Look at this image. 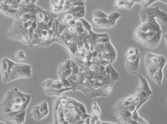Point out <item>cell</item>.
Segmentation results:
<instances>
[{"label": "cell", "mask_w": 167, "mask_h": 124, "mask_svg": "<svg viewBox=\"0 0 167 124\" xmlns=\"http://www.w3.org/2000/svg\"><path fill=\"white\" fill-rule=\"evenodd\" d=\"M45 13L46 12H44L43 11H38L36 12V21L38 23H42L44 22Z\"/></svg>", "instance_id": "17"}, {"label": "cell", "mask_w": 167, "mask_h": 124, "mask_svg": "<svg viewBox=\"0 0 167 124\" xmlns=\"http://www.w3.org/2000/svg\"><path fill=\"white\" fill-rule=\"evenodd\" d=\"M7 121L13 124H23L24 123L26 117V110L18 112H11L2 115Z\"/></svg>", "instance_id": "5"}, {"label": "cell", "mask_w": 167, "mask_h": 124, "mask_svg": "<svg viewBox=\"0 0 167 124\" xmlns=\"http://www.w3.org/2000/svg\"><path fill=\"white\" fill-rule=\"evenodd\" d=\"M131 119L135 121L137 124H149L147 121L144 119L140 117L137 113V110H135V111L132 112Z\"/></svg>", "instance_id": "12"}, {"label": "cell", "mask_w": 167, "mask_h": 124, "mask_svg": "<svg viewBox=\"0 0 167 124\" xmlns=\"http://www.w3.org/2000/svg\"><path fill=\"white\" fill-rule=\"evenodd\" d=\"M79 20L81 21V22L83 24V27L87 30L88 31V32H89V31L92 30V29H91V26L89 24V23L88 22L86 21V20L84 19L83 18H80Z\"/></svg>", "instance_id": "20"}, {"label": "cell", "mask_w": 167, "mask_h": 124, "mask_svg": "<svg viewBox=\"0 0 167 124\" xmlns=\"http://www.w3.org/2000/svg\"><path fill=\"white\" fill-rule=\"evenodd\" d=\"M116 123H108V122H102V124H116Z\"/></svg>", "instance_id": "32"}, {"label": "cell", "mask_w": 167, "mask_h": 124, "mask_svg": "<svg viewBox=\"0 0 167 124\" xmlns=\"http://www.w3.org/2000/svg\"><path fill=\"white\" fill-rule=\"evenodd\" d=\"M162 34V30L156 19L149 18L136 28L134 37L145 47L153 49L159 45Z\"/></svg>", "instance_id": "1"}, {"label": "cell", "mask_w": 167, "mask_h": 124, "mask_svg": "<svg viewBox=\"0 0 167 124\" xmlns=\"http://www.w3.org/2000/svg\"><path fill=\"white\" fill-rule=\"evenodd\" d=\"M91 117V115L87 114V113H84L82 114L81 116V119H86V118H87L88 117Z\"/></svg>", "instance_id": "25"}, {"label": "cell", "mask_w": 167, "mask_h": 124, "mask_svg": "<svg viewBox=\"0 0 167 124\" xmlns=\"http://www.w3.org/2000/svg\"><path fill=\"white\" fill-rule=\"evenodd\" d=\"M32 73V67L30 64L15 63L10 72L7 83L20 78H31Z\"/></svg>", "instance_id": "3"}, {"label": "cell", "mask_w": 167, "mask_h": 124, "mask_svg": "<svg viewBox=\"0 0 167 124\" xmlns=\"http://www.w3.org/2000/svg\"><path fill=\"white\" fill-rule=\"evenodd\" d=\"M102 122L99 119V118H98V119L96 120L95 122L94 123V124H102Z\"/></svg>", "instance_id": "31"}, {"label": "cell", "mask_w": 167, "mask_h": 124, "mask_svg": "<svg viewBox=\"0 0 167 124\" xmlns=\"http://www.w3.org/2000/svg\"><path fill=\"white\" fill-rule=\"evenodd\" d=\"M140 58H139L133 62H126V68L127 71L130 74H136L139 72L140 66Z\"/></svg>", "instance_id": "7"}, {"label": "cell", "mask_w": 167, "mask_h": 124, "mask_svg": "<svg viewBox=\"0 0 167 124\" xmlns=\"http://www.w3.org/2000/svg\"><path fill=\"white\" fill-rule=\"evenodd\" d=\"M140 81V86L139 87L140 89L143 90H146L148 92H150L151 94H153V92L152 90H151L149 85L148 84V81L147 80L146 77L142 75H140L139 76Z\"/></svg>", "instance_id": "11"}, {"label": "cell", "mask_w": 167, "mask_h": 124, "mask_svg": "<svg viewBox=\"0 0 167 124\" xmlns=\"http://www.w3.org/2000/svg\"><path fill=\"white\" fill-rule=\"evenodd\" d=\"M121 16V14L119 12H112L108 14L107 18L110 21V24L114 26H115L116 22L119 18H120Z\"/></svg>", "instance_id": "10"}, {"label": "cell", "mask_w": 167, "mask_h": 124, "mask_svg": "<svg viewBox=\"0 0 167 124\" xmlns=\"http://www.w3.org/2000/svg\"><path fill=\"white\" fill-rule=\"evenodd\" d=\"M109 66H110V78L112 79V83H114V82H115V81L120 79V76H119V74L118 73H117V71L114 69V68L112 66V62H110L109 64Z\"/></svg>", "instance_id": "13"}, {"label": "cell", "mask_w": 167, "mask_h": 124, "mask_svg": "<svg viewBox=\"0 0 167 124\" xmlns=\"http://www.w3.org/2000/svg\"><path fill=\"white\" fill-rule=\"evenodd\" d=\"M63 87V84L62 81L61 80L57 81H54L52 84L50 85V88L52 89H62Z\"/></svg>", "instance_id": "16"}, {"label": "cell", "mask_w": 167, "mask_h": 124, "mask_svg": "<svg viewBox=\"0 0 167 124\" xmlns=\"http://www.w3.org/2000/svg\"><path fill=\"white\" fill-rule=\"evenodd\" d=\"M140 16L142 23L149 18H158L165 24H167V13L159 9L158 7L142 8L140 12Z\"/></svg>", "instance_id": "4"}, {"label": "cell", "mask_w": 167, "mask_h": 124, "mask_svg": "<svg viewBox=\"0 0 167 124\" xmlns=\"http://www.w3.org/2000/svg\"><path fill=\"white\" fill-rule=\"evenodd\" d=\"M31 95L24 94L16 87L7 91L0 102V113L18 112L26 110L31 101Z\"/></svg>", "instance_id": "2"}, {"label": "cell", "mask_w": 167, "mask_h": 124, "mask_svg": "<svg viewBox=\"0 0 167 124\" xmlns=\"http://www.w3.org/2000/svg\"><path fill=\"white\" fill-rule=\"evenodd\" d=\"M15 58L18 60H25L26 59V56L23 50H19L15 54Z\"/></svg>", "instance_id": "18"}, {"label": "cell", "mask_w": 167, "mask_h": 124, "mask_svg": "<svg viewBox=\"0 0 167 124\" xmlns=\"http://www.w3.org/2000/svg\"><path fill=\"white\" fill-rule=\"evenodd\" d=\"M5 59L7 60V68L6 69V71L5 72V74L3 76H2V80H3V82L7 83L10 72V70H11V69L13 64H14L15 62L10 60L9 59L7 58H5Z\"/></svg>", "instance_id": "9"}, {"label": "cell", "mask_w": 167, "mask_h": 124, "mask_svg": "<svg viewBox=\"0 0 167 124\" xmlns=\"http://www.w3.org/2000/svg\"><path fill=\"white\" fill-rule=\"evenodd\" d=\"M40 33H41L42 35L44 36H46L47 35V34H48V30L43 29V30L41 31Z\"/></svg>", "instance_id": "29"}, {"label": "cell", "mask_w": 167, "mask_h": 124, "mask_svg": "<svg viewBox=\"0 0 167 124\" xmlns=\"http://www.w3.org/2000/svg\"><path fill=\"white\" fill-rule=\"evenodd\" d=\"M49 110H46L45 111H44L41 114V119H42L46 117L47 116L49 115Z\"/></svg>", "instance_id": "26"}, {"label": "cell", "mask_w": 167, "mask_h": 124, "mask_svg": "<svg viewBox=\"0 0 167 124\" xmlns=\"http://www.w3.org/2000/svg\"><path fill=\"white\" fill-rule=\"evenodd\" d=\"M84 124H91V117L86 118L84 120Z\"/></svg>", "instance_id": "30"}, {"label": "cell", "mask_w": 167, "mask_h": 124, "mask_svg": "<svg viewBox=\"0 0 167 124\" xmlns=\"http://www.w3.org/2000/svg\"><path fill=\"white\" fill-rule=\"evenodd\" d=\"M107 14L104 13L100 10H96L94 11L93 14V17H96L98 18H107Z\"/></svg>", "instance_id": "19"}, {"label": "cell", "mask_w": 167, "mask_h": 124, "mask_svg": "<svg viewBox=\"0 0 167 124\" xmlns=\"http://www.w3.org/2000/svg\"><path fill=\"white\" fill-rule=\"evenodd\" d=\"M7 123L4 122L3 121H0V124H6Z\"/></svg>", "instance_id": "33"}, {"label": "cell", "mask_w": 167, "mask_h": 124, "mask_svg": "<svg viewBox=\"0 0 167 124\" xmlns=\"http://www.w3.org/2000/svg\"><path fill=\"white\" fill-rule=\"evenodd\" d=\"M92 24L93 26L97 28H110L114 26L110 24L107 18L93 17Z\"/></svg>", "instance_id": "6"}, {"label": "cell", "mask_w": 167, "mask_h": 124, "mask_svg": "<svg viewBox=\"0 0 167 124\" xmlns=\"http://www.w3.org/2000/svg\"><path fill=\"white\" fill-rule=\"evenodd\" d=\"M53 35L51 34H50L49 33V31H48V34H47V35L45 36L46 37V39H47V41H50L52 39V36H53Z\"/></svg>", "instance_id": "27"}, {"label": "cell", "mask_w": 167, "mask_h": 124, "mask_svg": "<svg viewBox=\"0 0 167 124\" xmlns=\"http://www.w3.org/2000/svg\"><path fill=\"white\" fill-rule=\"evenodd\" d=\"M53 81H54L52 80L51 79H47L44 82H43L41 84V86L44 89H49V88H50V85L52 84Z\"/></svg>", "instance_id": "22"}, {"label": "cell", "mask_w": 167, "mask_h": 124, "mask_svg": "<svg viewBox=\"0 0 167 124\" xmlns=\"http://www.w3.org/2000/svg\"><path fill=\"white\" fill-rule=\"evenodd\" d=\"M76 24V20L73 19L68 21V25L69 26H74Z\"/></svg>", "instance_id": "28"}, {"label": "cell", "mask_w": 167, "mask_h": 124, "mask_svg": "<svg viewBox=\"0 0 167 124\" xmlns=\"http://www.w3.org/2000/svg\"><path fill=\"white\" fill-rule=\"evenodd\" d=\"M30 115L36 121H40L42 120L41 113L39 110L38 105L34 106L32 110H31V113H30Z\"/></svg>", "instance_id": "14"}, {"label": "cell", "mask_w": 167, "mask_h": 124, "mask_svg": "<svg viewBox=\"0 0 167 124\" xmlns=\"http://www.w3.org/2000/svg\"><path fill=\"white\" fill-rule=\"evenodd\" d=\"M7 66V60L5 58H3L0 60V72L2 74V76L5 74V72L6 71V69Z\"/></svg>", "instance_id": "15"}, {"label": "cell", "mask_w": 167, "mask_h": 124, "mask_svg": "<svg viewBox=\"0 0 167 124\" xmlns=\"http://www.w3.org/2000/svg\"><path fill=\"white\" fill-rule=\"evenodd\" d=\"M66 27H67L66 25L64 24H62V23H61L60 22L57 28V34H58L59 35H61L62 33H63L64 31H65L66 28Z\"/></svg>", "instance_id": "23"}, {"label": "cell", "mask_w": 167, "mask_h": 124, "mask_svg": "<svg viewBox=\"0 0 167 124\" xmlns=\"http://www.w3.org/2000/svg\"><path fill=\"white\" fill-rule=\"evenodd\" d=\"M139 52L138 49L137 48H133V47H130L128 48L126 51V56H131V55H134L135 54Z\"/></svg>", "instance_id": "21"}, {"label": "cell", "mask_w": 167, "mask_h": 124, "mask_svg": "<svg viewBox=\"0 0 167 124\" xmlns=\"http://www.w3.org/2000/svg\"><path fill=\"white\" fill-rule=\"evenodd\" d=\"M72 89V88L71 87H63L62 89H52L51 88L49 89H44V92L47 95L49 96H55V95H61L63 92H66L67 91Z\"/></svg>", "instance_id": "8"}, {"label": "cell", "mask_w": 167, "mask_h": 124, "mask_svg": "<svg viewBox=\"0 0 167 124\" xmlns=\"http://www.w3.org/2000/svg\"><path fill=\"white\" fill-rule=\"evenodd\" d=\"M66 30L70 34H74L76 32V26H69L67 27V28H66Z\"/></svg>", "instance_id": "24"}]
</instances>
